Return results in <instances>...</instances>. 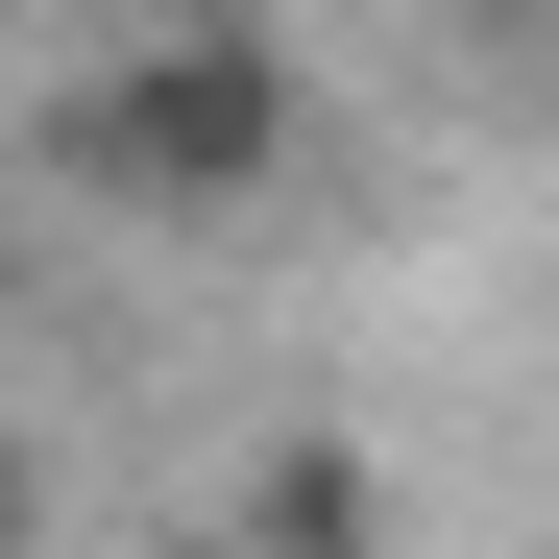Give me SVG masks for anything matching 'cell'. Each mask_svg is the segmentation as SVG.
Returning a JSON list of instances; mask_svg holds the SVG:
<instances>
[{
	"instance_id": "2",
	"label": "cell",
	"mask_w": 559,
	"mask_h": 559,
	"mask_svg": "<svg viewBox=\"0 0 559 559\" xmlns=\"http://www.w3.org/2000/svg\"><path fill=\"white\" fill-rule=\"evenodd\" d=\"M0 559H25V438H0Z\"/></svg>"
},
{
	"instance_id": "1",
	"label": "cell",
	"mask_w": 559,
	"mask_h": 559,
	"mask_svg": "<svg viewBox=\"0 0 559 559\" xmlns=\"http://www.w3.org/2000/svg\"><path fill=\"white\" fill-rule=\"evenodd\" d=\"M49 146H73V195H122V219H219V195L293 170V49L267 25H146V49L73 73Z\"/></svg>"
}]
</instances>
